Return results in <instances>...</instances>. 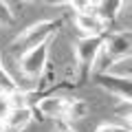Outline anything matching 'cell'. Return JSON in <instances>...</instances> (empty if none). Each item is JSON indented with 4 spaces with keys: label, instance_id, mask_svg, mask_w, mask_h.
<instances>
[{
    "label": "cell",
    "instance_id": "4fadbf2b",
    "mask_svg": "<svg viewBox=\"0 0 132 132\" xmlns=\"http://www.w3.org/2000/svg\"><path fill=\"white\" fill-rule=\"evenodd\" d=\"M15 22V13H13V7L7 5V2H2L0 0V27H11V24Z\"/></svg>",
    "mask_w": 132,
    "mask_h": 132
},
{
    "label": "cell",
    "instance_id": "7c38bea8",
    "mask_svg": "<svg viewBox=\"0 0 132 132\" xmlns=\"http://www.w3.org/2000/svg\"><path fill=\"white\" fill-rule=\"evenodd\" d=\"M15 88H20V84L11 77V73L5 68V64H2V57H0V93H13Z\"/></svg>",
    "mask_w": 132,
    "mask_h": 132
},
{
    "label": "cell",
    "instance_id": "9a60e30c",
    "mask_svg": "<svg viewBox=\"0 0 132 132\" xmlns=\"http://www.w3.org/2000/svg\"><path fill=\"white\" fill-rule=\"evenodd\" d=\"M11 110V104H9V97L7 93H0V119H5Z\"/></svg>",
    "mask_w": 132,
    "mask_h": 132
},
{
    "label": "cell",
    "instance_id": "9c48e42d",
    "mask_svg": "<svg viewBox=\"0 0 132 132\" xmlns=\"http://www.w3.org/2000/svg\"><path fill=\"white\" fill-rule=\"evenodd\" d=\"M123 7H126V2H121V0H99V2H93V13L108 27L119 18Z\"/></svg>",
    "mask_w": 132,
    "mask_h": 132
},
{
    "label": "cell",
    "instance_id": "5b68a950",
    "mask_svg": "<svg viewBox=\"0 0 132 132\" xmlns=\"http://www.w3.org/2000/svg\"><path fill=\"white\" fill-rule=\"evenodd\" d=\"M31 108H33V114H38L40 119L64 121V119H66V110H68V97L44 95V97H40Z\"/></svg>",
    "mask_w": 132,
    "mask_h": 132
},
{
    "label": "cell",
    "instance_id": "6da1fadb",
    "mask_svg": "<svg viewBox=\"0 0 132 132\" xmlns=\"http://www.w3.org/2000/svg\"><path fill=\"white\" fill-rule=\"evenodd\" d=\"M62 22H64V20H60V18H51V20H40V22L27 27L24 31H20L13 38V42L9 44L11 53L22 55V53L31 51V48L40 46V44H44V42H51V40L55 38V33L62 29Z\"/></svg>",
    "mask_w": 132,
    "mask_h": 132
},
{
    "label": "cell",
    "instance_id": "e0dca14e",
    "mask_svg": "<svg viewBox=\"0 0 132 132\" xmlns=\"http://www.w3.org/2000/svg\"><path fill=\"white\" fill-rule=\"evenodd\" d=\"M0 132H7V130H5V121H2V119H0Z\"/></svg>",
    "mask_w": 132,
    "mask_h": 132
},
{
    "label": "cell",
    "instance_id": "8992f818",
    "mask_svg": "<svg viewBox=\"0 0 132 132\" xmlns=\"http://www.w3.org/2000/svg\"><path fill=\"white\" fill-rule=\"evenodd\" d=\"M93 79L99 88H104L112 97H117L123 104H130L132 99V79H121V77H112L104 71H93Z\"/></svg>",
    "mask_w": 132,
    "mask_h": 132
},
{
    "label": "cell",
    "instance_id": "3957f363",
    "mask_svg": "<svg viewBox=\"0 0 132 132\" xmlns=\"http://www.w3.org/2000/svg\"><path fill=\"white\" fill-rule=\"evenodd\" d=\"M48 51H51V42H44L40 46L31 48V51L20 55V73L29 79H40L44 75L48 66Z\"/></svg>",
    "mask_w": 132,
    "mask_h": 132
},
{
    "label": "cell",
    "instance_id": "277c9868",
    "mask_svg": "<svg viewBox=\"0 0 132 132\" xmlns=\"http://www.w3.org/2000/svg\"><path fill=\"white\" fill-rule=\"evenodd\" d=\"M110 62L123 60V57H132V35L130 31H108L104 35V48H101Z\"/></svg>",
    "mask_w": 132,
    "mask_h": 132
},
{
    "label": "cell",
    "instance_id": "8fae6325",
    "mask_svg": "<svg viewBox=\"0 0 132 132\" xmlns=\"http://www.w3.org/2000/svg\"><path fill=\"white\" fill-rule=\"evenodd\" d=\"M88 114V104L84 99H73L68 97V110H66L64 121H75V119H84Z\"/></svg>",
    "mask_w": 132,
    "mask_h": 132
},
{
    "label": "cell",
    "instance_id": "52a82bcc",
    "mask_svg": "<svg viewBox=\"0 0 132 132\" xmlns=\"http://www.w3.org/2000/svg\"><path fill=\"white\" fill-rule=\"evenodd\" d=\"M75 27L84 33V38H90V35H106V33H108V27H106L93 11L75 13Z\"/></svg>",
    "mask_w": 132,
    "mask_h": 132
},
{
    "label": "cell",
    "instance_id": "30bf717a",
    "mask_svg": "<svg viewBox=\"0 0 132 132\" xmlns=\"http://www.w3.org/2000/svg\"><path fill=\"white\" fill-rule=\"evenodd\" d=\"M104 73H108L112 77H121V79H132V57H123V60L106 64Z\"/></svg>",
    "mask_w": 132,
    "mask_h": 132
},
{
    "label": "cell",
    "instance_id": "ba28073f",
    "mask_svg": "<svg viewBox=\"0 0 132 132\" xmlns=\"http://www.w3.org/2000/svg\"><path fill=\"white\" fill-rule=\"evenodd\" d=\"M33 108H11L2 121H5V130L7 132H22L27 130V126H31L33 121Z\"/></svg>",
    "mask_w": 132,
    "mask_h": 132
},
{
    "label": "cell",
    "instance_id": "7a4b0ae2",
    "mask_svg": "<svg viewBox=\"0 0 132 132\" xmlns=\"http://www.w3.org/2000/svg\"><path fill=\"white\" fill-rule=\"evenodd\" d=\"M104 48V35H90V38H79L75 42V62H77V81L84 84L95 71L99 55Z\"/></svg>",
    "mask_w": 132,
    "mask_h": 132
},
{
    "label": "cell",
    "instance_id": "2e32d148",
    "mask_svg": "<svg viewBox=\"0 0 132 132\" xmlns=\"http://www.w3.org/2000/svg\"><path fill=\"white\" fill-rule=\"evenodd\" d=\"M55 132H75V130H73V128L68 126L66 121H57V126H55Z\"/></svg>",
    "mask_w": 132,
    "mask_h": 132
},
{
    "label": "cell",
    "instance_id": "5bb4252c",
    "mask_svg": "<svg viewBox=\"0 0 132 132\" xmlns=\"http://www.w3.org/2000/svg\"><path fill=\"white\" fill-rule=\"evenodd\" d=\"M95 132H132L128 126H117V123H101Z\"/></svg>",
    "mask_w": 132,
    "mask_h": 132
}]
</instances>
